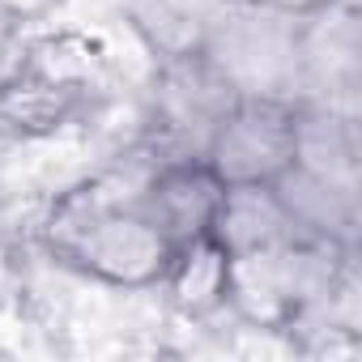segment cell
Instances as JSON below:
<instances>
[{
	"label": "cell",
	"mask_w": 362,
	"mask_h": 362,
	"mask_svg": "<svg viewBox=\"0 0 362 362\" xmlns=\"http://www.w3.org/2000/svg\"><path fill=\"white\" fill-rule=\"evenodd\" d=\"M69 0H0V9L13 13L22 26H35V22H47L52 13H60Z\"/></svg>",
	"instance_id": "obj_12"
},
{
	"label": "cell",
	"mask_w": 362,
	"mask_h": 362,
	"mask_svg": "<svg viewBox=\"0 0 362 362\" xmlns=\"http://www.w3.org/2000/svg\"><path fill=\"white\" fill-rule=\"evenodd\" d=\"M39 239L56 264L111 290H158L175 256V243L136 205V188L119 192L111 179L64 188L43 214Z\"/></svg>",
	"instance_id": "obj_1"
},
{
	"label": "cell",
	"mask_w": 362,
	"mask_h": 362,
	"mask_svg": "<svg viewBox=\"0 0 362 362\" xmlns=\"http://www.w3.org/2000/svg\"><path fill=\"white\" fill-rule=\"evenodd\" d=\"M18 69L35 73L43 81L81 90L90 98H103L111 86V52L94 35H81V30H52V35L26 43L18 56Z\"/></svg>",
	"instance_id": "obj_10"
},
{
	"label": "cell",
	"mask_w": 362,
	"mask_h": 362,
	"mask_svg": "<svg viewBox=\"0 0 362 362\" xmlns=\"http://www.w3.org/2000/svg\"><path fill=\"white\" fill-rule=\"evenodd\" d=\"M222 201H226L222 175L197 149H170L166 158H153V166L136 184V205L175 247L214 235Z\"/></svg>",
	"instance_id": "obj_4"
},
{
	"label": "cell",
	"mask_w": 362,
	"mask_h": 362,
	"mask_svg": "<svg viewBox=\"0 0 362 362\" xmlns=\"http://www.w3.org/2000/svg\"><path fill=\"white\" fill-rule=\"evenodd\" d=\"M22 30H26V26H22L13 13L0 9V81L13 73V64H18V56H22Z\"/></svg>",
	"instance_id": "obj_11"
},
{
	"label": "cell",
	"mask_w": 362,
	"mask_h": 362,
	"mask_svg": "<svg viewBox=\"0 0 362 362\" xmlns=\"http://www.w3.org/2000/svg\"><path fill=\"white\" fill-rule=\"evenodd\" d=\"M294 132H298V98L243 94L214 115L197 153L222 175L226 188L277 184L294 162Z\"/></svg>",
	"instance_id": "obj_3"
},
{
	"label": "cell",
	"mask_w": 362,
	"mask_h": 362,
	"mask_svg": "<svg viewBox=\"0 0 362 362\" xmlns=\"http://www.w3.org/2000/svg\"><path fill=\"white\" fill-rule=\"evenodd\" d=\"M214 239L226 247V256H247V252H269L307 235L298 230V222L290 218L273 184H243V188H226Z\"/></svg>",
	"instance_id": "obj_9"
},
{
	"label": "cell",
	"mask_w": 362,
	"mask_h": 362,
	"mask_svg": "<svg viewBox=\"0 0 362 362\" xmlns=\"http://www.w3.org/2000/svg\"><path fill=\"white\" fill-rule=\"evenodd\" d=\"M94 103L98 98H90L81 90L43 81V77H35V73L13 64V73L0 81V132L22 136V141L56 136L69 124L86 119L94 111Z\"/></svg>",
	"instance_id": "obj_6"
},
{
	"label": "cell",
	"mask_w": 362,
	"mask_h": 362,
	"mask_svg": "<svg viewBox=\"0 0 362 362\" xmlns=\"http://www.w3.org/2000/svg\"><path fill=\"white\" fill-rule=\"evenodd\" d=\"M201 64L226 86L230 98H298V18L264 9L256 0H226Z\"/></svg>",
	"instance_id": "obj_2"
},
{
	"label": "cell",
	"mask_w": 362,
	"mask_h": 362,
	"mask_svg": "<svg viewBox=\"0 0 362 362\" xmlns=\"http://www.w3.org/2000/svg\"><path fill=\"white\" fill-rule=\"evenodd\" d=\"M158 294H166V303L184 320L222 315L226 298H230V256H226V247L214 235L179 243L162 281H158Z\"/></svg>",
	"instance_id": "obj_8"
},
{
	"label": "cell",
	"mask_w": 362,
	"mask_h": 362,
	"mask_svg": "<svg viewBox=\"0 0 362 362\" xmlns=\"http://www.w3.org/2000/svg\"><path fill=\"white\" fill-rule=\"evenodd\" d=\"M298 98H324V103H354L358 90V22L354 0L298 18Z\"/></svg>",
	"instance_id": "obj_5"
},
{
	"label": "cell",
	"mask_w": 362,
	"mask_h": 362,
	"mask_svg": "<svg viewBox=\"0 0 362 362\" xmlns=\"http://www.w3.org/2000/svg\"><path fill=\"white\" fill-rule=\"evenodd\" d=\"M256 5L277 9V13H286V18H311V13H320V9H328V5H337V0H256Z\"/></svg>",
	"instance_id": "obj_13"
},
{
	"label": "cell",
	"mask_w": 362,
	"mask_h": 362,
	"mask_svg": "<svg viewBox=\"0 0 362 362\" xmlns=\"http://www.w3.org/2000/svg\"><path fill=\"white\" fill-rule=\"evenodd\" d=\"M222 9L226 0H124L128 30L158 64L197 56Z\"/></svg>",
	"instance_id": "obj_7"
}]
</instances>
